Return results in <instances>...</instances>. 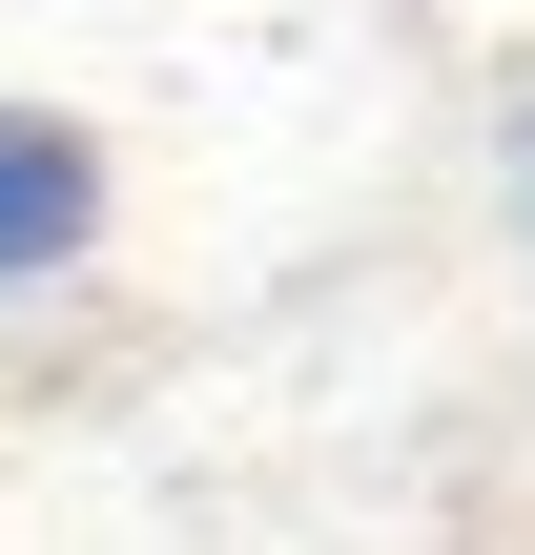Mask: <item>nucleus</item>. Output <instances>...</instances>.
Masks as SVG:
<instances>
[{
    "label": "nucleus",
    "mask_w": 535,
    "mask_h": 555,
    "mask_svg": "<svg viewBox=\"0 0 535 555\" xmlns=\"http://www.w3.org/2000/svg\"><path fill=\"white\" fill-rule=\"evenodd\" d=\"M82 247H103V144H82L62 103H0V309L62 288Z\"/></svg>",
    "instance_id": "obj_1"
}]
</instances>
